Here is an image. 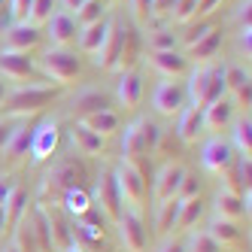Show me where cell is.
Returning <instances> with one entry per match:
<instances>
[{
  "instance_id": "cell-1",
  "label": "cell",
  "mask_w": 252,
  "mask_h": 252,
  "mask_svg": "<svg viewBox=\"0 0 252 252\" xmlns=\"http://www.w3.org/2000/svg\"><path fill=\"white\" fill-rule=\"evenodd\" d=\"M88 170L79 164L76 158H61L52 164V170L40 179V189H37V204L49 207V204H61V197L67 189H76L85 183Z\"/></svg>"
},
{
  "instance_id": "cell-2",
  "label": "cell",
  "mask_w": 252,
  "mask_h": 252,
  "mask_svg": "<svg viewBox=\"0 0 252 252\" xmlns=\"http://www.w3.org/2000/svg\"><path fill=\"white\" fill-rule=\"evenodd\" d=\"M225 94L228 92H225V67L222 64L204 61L194 70H189V88H186V97L191 100L189 106H194V110H207L213 100H219Z\"/></svg>"
},
{
  "instance_id": "cell-3",
  "label": "cell",
  "mask_w": 252,
  "mask_h": 252,
  "mask_svg": "<svg viewBox=\"0 0 252 252\" xmlns=\"http://www.w3.org/2000/svg\"><path fill=\"white\" fill-rule=\"evenodd\" d=\"M64 88L61 85H28V88H15V92H6L3 103H0V113L6 116H31V113H40L43 106H49L52 100L61 97Z\"/></svg>"
},
{
  "instance_id": "cell-4",
  "label": "cell",
  "mask_w": 252,
  "mask_h": 252,
  "mask_svg": "<svg viewBox=\"0 0 252 252\" xmlns=\"http://www.w3.org/2000/svg\"><path fill=\"white\" fill-rule=\"evenodd\" d=\"M37 73H43L46 79H52L55 85H70L79 73H82V61L76 52L70 49H46V55L37 64Z\"/></svg>"
},
{
  "instance_id": "cell-5",
  "label": "cell",
  "mask_w": 252,
  "mask_h": 252,
  "mask_svg": "<svg viewBox=\"0 0 252 252\" xmlns=\"http://www.w3.org/2000/svg\"><path fill=\"white\" fill-rule=\"evenodd\" d=\"M113 176H116V186H119V194H122V204L140 210L143 201H146V183L149 179L134 164H128V161H122L119 167H113Z\"/></svg>"
},
{
  "instance_id": "cell-6",
  "label": "cell",
  "mask_w": 252,
  "mask_h": 252,
  "mask_svg": "<svg viewBox=\"0 0 252 252\" xmlns=\"http://www.w3.org/2000/svg\"><path fill=\"white\" fill-rule=\"evenodd\" d=\"M58 140H61V128L55 119H40L37 125H33V134H31V164H43V161H49L52 155H55L58 149Z\"/></svg>"
},
{
  "instance_id": "cell-7",
  "label": "cell",
  "mask_w": 252,
  "mask_h": 252,
  "mask_svg": "<svg viewBox=\"0 0 252 252\" xmlns=\"http://www.w3.org/2000/svg\"><path fill=\"white\" fill-rule=\"evenodd\" d=\"M119 240L125 246V252H146L149 234H146V222H143V213L134 207H125V213L119 216Z\"/></svg>"
},
{
  "instance_id": "cell-8",
  "label": "cell",
  "mask_w": 252,
  "mask_h": 252,
  "mask_svg": "<svg viewBox=\"0 0 252 252\" xmlns=\"http://www.w3.org/2000/svg\"><path fill=\"white\" fill-rule=\"evenodd\" d=\"M92 201H97L100 213L106 216L110 222H119V216L125 213V204H122V194H119V186H116V176L113 170H103L97 186H94V197Z\"/></svg>"
},
{
  "instance_id": "cell-9",
  "label": "cell",
  "mask_w": 252,
  "mask_h": 252,
  "mask_svg": "<svg viewBox=\"0 0 252 252\" xmlns=\"http://www.w3.org/2000/svg\"><path fill=\"white\" fill-rule=\"evenodd\" d=\"M234 158H237V152H234V146L228 140L222 137H210L204 143V149H201V164L207 173H216V176H222L231 164H234Z\"/></svg>"
},
{
  "instance_id": "cell-10",
  "label": "cell",
  "mask_w": 252,
  "mask_h": 252,
  "mask_svg": "<svg viewBox=\"0 0 252 252\" xmlns=\"http://www.w3.org/2000/svg\"><path fill=\"white\" fill-rule=\"evenodd\" d=\"M76 33H79V25L70 12H61L55 9L46 22V37H49V49H67L70 43H76Z\"/></svg>"
},
{
  "instance_id": "cell-11",
  "label": "cell",
  "mask_w": 252,
  "mask_h": 252,
  "mask_svg": "<svg viewBox=\"0 0 252 252\" xmlns=\"http://www.w3.org/2000/svg\"><path fill=\"white\" fill-rule=\"evenodd\" d=\"M43 43V31L31 22H15L3 31V52H31Z\"/></svg>"
},
{
  "instance_id": "cell-12",
  "label": "cell",
  "mask_w": 252,
  "mask_h": 252,
  "mask_svg": "<svg viewBox=\"0 0 252 252\" xmlns=\"http://www.w3.org/2000/svg\"><path fill=\"white\" fill-rule=\"evenodd\" d=\"M0 76L22 82L37 76V61L31 58V52H3L0 49Z\"/></svg>"
},
{
  "instance_id": "cell-13",
  "label": "cell",
  "mask_w": 252,
  "mask_h": 252,
  "mask_svg": "<svg viewBox=\"0 0 252 252\" xmlns=\"http://www.w3.org/2000/svg\"><path fill=\"white\" fill-rule=\"evenodd\" d=\"M186 173H189V170H186L183 164L167 161V164L155 173V183H152V197H155V204H158V201H170V197H176Z\"/></svg>"
},
{
  "instance_id": "cell-14",
  "label": "cell",
  "mask_w": 252,
  "mask_h": 252,
  "mask_svg": "<svg viewBox=\"0 0 252 252\" xmlns=\"http://www.w3.org/2000/svg\"><path fill=\"white\" fill-rule=\"evenodd\" d=\"M152 106H155L158 116H176L186 106V88L179 82H173V79L158 82L155 94H152Z\"/></svg>"
},
{
  "instance_id": "cell-15",
  "label": "cell",
  "mask_w": 252,
  "mask_h": 252,
  "mask_svg": "<svg viewBox=\"0 0 252 252\" xmlns=\"http://www.w3.org/2000/svg\"><path fill=\"white\" fill-rule=\"evenodd\" d=\"M234 113H237V103H234L231 94L213 100L207 110H201V116H204V131H225V128H231Z\"/></svg>"
},
{
  "instance_id": "cell-16",
  "label": "cell",
  "mask_w": 252,
  "mask_h": 252,
  "mask_svg": "<svg viewBox=\"0 0 252 252\" xmlns=\"http://www.w3.org/2000/svg\"><path fill=\"white\" fill-rule=\"evenodd\" d=\"M149 67L158 70L164 79H176V76H183L189 73V58L183 55V52H176V49H167V52H149Z\"/></svg>"
},
{
  "instance_id": "cell-17",
  "label": "cell",
  "mask_w": 252,
  "mask_h": 252,
  "mask_svg": "<svg viewBox=\"0 0 252 252\" xmlns=\"http://www.w3.org/2000/svg\"><path fill=\"white\" fill-rule=\"evenodd\" d=\"M249 201H252V191L234 194V191H228V189H219L213 207H216V216H219V219L237 222V219H243V216H249Z\"/></svg>"
},
{
  "instance_id": "cell-18",
  "label": "cell",
  "mask_w": 252,
  "mask_h": 252,
  "mask_svg": "<svg viewBox=\"0 0 252 252\" xmlns=\"http://www.w3.org/2000/svg\"><path fill=\"white\" fill-rule=\"evenodd\" d=\"M116 25V19L113 15H106V19H100V22H94V25H85V28H79V33H76V43H79V52L82 55H97V49L103 46V40H106V33H110V28Z\"/></svg>"
},
{
  "instance_id": "cell-19",
  "label": "cell",
  "mask_w": 252,
  "mask_h": 252,
  "mask_svg": "<svg viewBox=\"0 0 252 252\" xmlns=\"http://www.w3.org/2000/svg\"><path fill=\"white\" fill-rule=\"evenodd\" d=\"M122 37H125V28L113 25L110 33H106V40H103V46L97 49V55L92 58L94 67L110 70V73H113V70H119V61H122Z\"/></svg>"
},
{
  "instance_id": "cell-20",
  "label": "cell",
  "mask_w": 252,
  "mask_h": 252,
  "mask_svg": "<svg viewBox=\"0 0 252 252\" xmlns=\"http://www.w3.org/2000/svg\"><path fill=\"white\" fill-rule=\"evenodd\" d=\"M140 97H143V73L137 67L122 70L119 85H116V100L125 110H134V106H140Z\"/></svg>"
},
{
  "instance_id": "cell-21",
  "label": "cell",
  "mask_w": 252,
  "mask_h": 252,
  "mask_svg": "<svg viewBox=\"0 0 252 252\" xmlns=\"http://www.w3.org/2000/svg\"><path fill=\"white\" fill-rule=\"evenodd\" d=\"M31 134H33V125L28 122V116H22L19 122H12V131H9V140H6L3 158L6 161H19L22 155H28V149H31Z\"/></svg>"
},
{
  "instance_id": "cell-22",
  "label": "cell",
  "mask_w": 252,
  "mask_h": 252,
  "mask_svg": "<svg viewBox=\"0 0 252 252\" xmlns=\"http://www.w3.org/2000/svg\"><path fill=\"white\" fill-rule=\"evenodd\" d=\"M252 79H249V70L237 67V64H231L225 67V92L234 94V103L237 106H246V113H249V97H252Z\"/></svg>"
},
{
  "instance_id": "cell-23",
  "label": "cell",
  "mask_w": 252,
  "mask_h": 252,
  "mask_svg": "<svg viewBox=\"0 0 252 252\" xmlns=\"http://www.w3.org/2000/svg\"><path fill=\"white\" fill-rule=\"evenodd\" d=\"M201 134H204V116H201V110H194V106H183V110L176 113V137L183 140V143H194Z\"/></svg>"
},
{
  "instance_id": "cell-24",
  "label": "cell",
  "mask_w": 252,
  "mask_h": 252,
  "mask_svg": "<svg viewBox=\"0 0 252 252\" xmlns=\"http://www.w3.org/2000/svg\"><path fill=\"white\" fill-rule=\"evenodd\" d=\"M70 143L76 146L79 155H97V152H103V137L94 134L92 128H85L82 122L70 125Z\"/></svg>"
},
{
  "instance_id": "cell-25",
  "label": "cell",
  "mask_w": 252,
  "mask_h": 252,
  "mask_svg": "<svg viewBox=\"0 0 252 252\" xmlns=\"http://www.w3.org/2000/svg\"><path fill=\"white\" fill-rule=\"evenodd\" d=\"M61 210L70 216V219H82L88 210H94V201H92V194H88L85 186H76V189H67V191H64Z\"/></svg>"
},
{
  "instance_id": "cell-26",
  "label": "cell",
  "mask_w": 252,
  "mask_h": 252,
  "mask_svg": "<svg viewBox=\"0 0 252 252\" xmlns=\"http://www.w3.org/2000/svg\"><path fill=\"white\" fill-rule=\"evenodd\" d=\"M28 210H31V194H28V189L15 186V189H12V194L6 197V204H3V213H6V228L12 231V228H15V225H19L25 216H28Z\"/></svg>"
},
{
  "instance_id": "cell-27",
  "label": "cell",
  "mask_w": 252,
  "mask_h": 252,
  "mask_svg": "<svg viewBox=\"0 0 252 252\" xmlns=\"http://www.w3.org/2000/svg\"><path fill=\"white\" fill-rule=\"evenodd\" d=\"M219 49H222V31H219V28H210L201 40H194V43L189 46V55H191L197 64H204V61H213Z\"/></svg>"
},
{
  "instance_id": "cell-28",
  "label": "cell",
  "mask_w": 252,
  "mask_h": 252,
  "mask_svg": "<svg viewBox=\"0 0 252 252\" xmlns=\"http://www.w3.org/2000/svg\"><path fill=\"white\" fill-rule=\"evenodd\" d=\"M76 122H82L85 128H92V131H94V134H100L103 140L110 137V134H116V131L122 128V119H119L113 110H100V113H92V116L76 119Z\"/></svg>"
},
{
  "instance_id": "cell-29",
  "label": "cell",
  "mask_w": 252,
  "mask_h": 252,
  "mask_svg": "<svg viewBox=\"0 0 252 252\" xmlns=\"http://www.w3.org/2000/svg\"><path fill=\"white\" fill-rule=\"evenodd\" d=\"M73 106H76V116L85 119V116H92V113L110 110V97H106L100 88H85V92L73 100Z\"/></svg>"
},
{
  "instance_id": "cell-30",
  "label": "cell",
  "mask_w": 252,
  "mask_h": 252,
  "mask_svg": "<svg viewBox=\"0 0 252 252\" xmlns=\"http://www.w3.org/2000/svg\"><path fill=\"white\" fill-rule=\"evenodd\" d=\"M201 216H204V201H201V197H189V201L179 197V213H176L173 231H191Z\"/></svg>"
},
{
  "instance_id": "cell-31",
  "label": "cell",
  "mask_w": 252,
  "mask_h": 252,
  "mask_svg": "<svg viewBox=\"0 0 252 252\" xmlns=\"http://www.w3.org/2000/svg\"><path fill=\"white\" fill-rule=\"evenodd\" d=\"M231 137H234L231 140L234 152L237 155H252V119H249V113L231 122Z\"/></svg>"
},
{
  "instance_id": "cell-32",
  "label": "cell",
  "mask_w": 252,
  "mask_h": 252,
  "mask_svg": "<svg viewBox=\"0 0 252 252\" xmlns=\"http://www.w3.org/2000/svg\"><path fill=\"white\" fill-rule=\"evenodd\" d=\"M207 234H210V237L219 243L222 249L240 240V228H237V222H231V219H219V216H213V219H210Z\"/></svg>"
},
{
  "instance_id": "cell-33",
  "label": "cell",
  "mask_w": 252,
  "mask_h": 252,
  "mask_svg": "<svg viewBox=\"0 0 252 252\" xmlns=\"http://www.w3.org/2000/svg\"><path fill=\"white\" fill-rule=\"evenodd\" d=\"M176 213H179V197L158 201V204H155V231H158V234H170L173 225H176Z\"/></svg>"
},
{
  "instance_id": "cell-34",
  "label": "cell",
  "mask_w": 252,
  "mask_h": 252,
  "mask_svg": "<svg viewBox=\"0 0 252 252\" xmlns=\"http://www.w3.org/2000/svg\"><path fill=\"white\" fill-rule=\"evenodd\" d=\"M140 58V31L137 28H125V37H122V61L119 70H131Z\"/></svg>"
},
{
  "instance_id": "cell-35",
  "label": "cell",
  "mask_w": 252,
  "mask_h": 252,
  "mask_svg": "<svg viewBox=\"0 0 252 252\" xmlns=\"http://www.w3.org/2000/svg\"><path fill=\"white\" fill-rule=\"evenodd\" d=\"M12 246L19 252H40V243H37V234H33V225L31 219L25 216V219L12 228Z\"/></svg>"
},
{
  "instance_id": "cell-36",
  "label": "cell",
  "mask_w": 252,
  "mask_h": 252,
  "mask_svg": "<svg viewBox=\"0 0 252 252\" xmlns=\"http://www.w3.org/2000/svg\"><path fill=\"white\" fill-rule=\"evenodd\" d=\"M176 43H179V37L173 33V28H164V25L149 28V37H146L149 52H167V49H176Z\"/></svg>"
},
{
  "instance_id": "cell-37",
  "label": "cell",
  "mask_w": 252,
  "mask_h": 252,
  "mask_svg": "<svg viewBox=\"0 0 252 252\" xmlns=\"http://www.w3.org/2000/svg\"><path fill=\"white\" fill-rule=\"evenodd\" d=\"M73 19H76V25H79V28H85V25H94V22L106 19V3H103V0H85V3H82V9L73 15Z\"/></svg>"
},
{
  "instance_id": "cell-38",
  "label": "cell",
  "mask_w": 252,
  "mask_h": 252,
  "mask_svg": "<svg viewBox=\"0 0 252 252\" xmlns=\"http://www.w3.org/2000/svg\"><path fill=\"white\" fill-rule=\"evenodd\" d=\"M194 19H201V12H197V0H176L173 9H170V22L191 25Z\"/></svg>"
},
{
  "instance_id": "cell-39",
  "label": "cell",
  "mask_w": 252,
  "mask_h": 252,
  "mask_svg": "<svg viewBox=\"0 0 252 252\" xmlns=\"http://www.w3.org/2000/svg\"><path fill=\"white\" fill-rule=\"evenodd\" d=\"M186 249L189 252H222V246L216 243L207 231H191L189 240H186Z\"/></svg>"
},
{
  "instance_id": "cell-40",
  "label": "cell",
  "mask_w": 252,
  "mask_h": 252,
  "mask_svg": "<svg viewBox=\"0 0 252 252\" xmlns=\"http://www.w3.org/2000/svg\"><path fill=\"white\" fill-rule=\"evenodd\" d=\"M128 9H131V19L134 25L146 28L152 22V9H155V0H128Z\"/></svg>"
},
{
  "instance_id": "cell-41",
  "label": "cell",
  "mask_w": 252,
  "mask_h": 252,
  "mask_svg": "<svg viewBox=\"0 0 252 252\" xmlns=\"http://www.w3.org/2000/svg\"><path fill=\"white\" fill-rule=\"evenodd\" d=\"M55 0H33V6H31V12H28V22L31 25H37V28H43L46 22H49V15L55 12Z\"/></svg>"
},
{
  "instance_id": "cell-42",
  "label": "cell",
  "mask_w": 252,
  "mask_h": 252,
  "mask_svg": "<svg viewBox=\"0 0 252 252\" xmlns=\"http://www.w3.org/2000/svg\"><path fill=\"white\" fill-rule=\"evenodd\" d=\"M161 131L155 122H149V119H143V146H146V155H152V152H158V143H161Z\"/></svg>"
},
{
  "instance_id": "cell-43",
  "label": "cell",
  "mask_w": 252,
  "mask_h": 252,
  "mask_svg": "<svg viewBox=\"0 0 252 252\" xmlns=\"http://www.w3.org/2000/svg\"><path fill=\"white\" fill-rule=\"evenodd\" d=\"M176 197H183V201H189V197H201V179H197L194 173H186Z\"/></svg>"
},
{
  "instance_id": "cell-44",
  "label": "cell",
  "mask_w": 252,
  "mask_h": 252,
  "mask_svg": "<svg viewBox=\"0 0 252 252\" xmlns=\"http://www.w3.org/2000/svg\"><path fill=\"white\" fill-rule=\"evenodd\" d=\"M33 6V0H9V25L28 22V12Z\"/></svg>"
},
{
  "instance_id": "cell-45",
  "label": "cell",
  "mask_w": 252,
  "mask_h": 252,
  "mask_svg": "<svg viewBox=\"0 0 252 252\" xmlns=\"http://www.w3.org/2000/svg\"><path fill=\"white\" fill-rule=\"evenodd\" d=\"M237 46H240V52H246V58H249V52H252V25H240Z\"/></svg>"
},
{
  "instance_id": "cell-46",
  "label": "cell",
  "mask_w": 252,
  "mask_h": 252,
  "mask_svg": "<svg viewBox=\"0 0 252 252\" xmlns=\"http://www.w3.org/2000/svg\"><path fill=\"white\" fill-rule=\"evenodd\" d=\"M15 186H19V183H15L9 173H0V204H6V197L12 194V189H15Z\"/></svg>"
},
{
  "instance_id": "cell-47",
  "label": "cell",
  "mask_w": 252,
  "mask_h": 252,
  "mask_svg": "<svg viewBox=\"0 0 252 252\" xmlns=\"http://www.w3.org/2000/svg\"><path fill=\"white\" fill-rule=\"evenodd\" d=\"M176 0H155V9H152V19H164V15H170Z\"/></svg>"
},
{
  "instance_id": "cell-48",
  "label": "cell",
  "mask_w": 252,
  "mask_h": 252,
  "mask_svg": "<svg viewBox=\"0 0 252 252\" xmlns=\"http://www.w3.org/2000/svg\"><path fill=\"white\" fill-rule=\"evenodd\" d=\"M158 252H189V249H186V240H173V237H167L164 243L158 246Z\"/></svg>"
},
{
  "instance_id": "cell-49",
  "label": "cell",
  "mask_w": 252,
  "mask_h": 252,
  "mask_svg": "<svg viewBox=\"0 0 252 252\" xmlns=\"http://www.w3.org/2000/svg\"><path fill=\"white\" fill-rule=\"evenodd\" d=\"M55 3L61 6V12H70V15H76V12L82 9V3H85V0H55Z\"/></svg>"
},
{
  "instance_id": "cell-50",
  "label": "cell",
  "mask_w": 252,
  "mask_h": 252,
  "mask_svg": "<svg viewBox=\"0 0 252 252\" xmlns=\"http://www.w3.org/2000/svg\"><path fill=\"white\" fill-rule=\"evenodd\" d=\"M210 28H213V25H201V28H191V31H189V37H183V43H186V46H191L194 40H201V37H204V33H207Z\"/></svg>"
},
{
  "instance_id": "cell-51",
  "label": "cell",
  "mask_w": 252,
  "mask_h": 252,
  "mask_svg": "<svg viewBox=\"0 0 252 252\" xmlns=\"http://www.w3.org/2000/svg\"><path fill=\"white\" fill-rule=\"evenodd\" d=\"M9 131H12V122H6V119H0V155H3V149H6V140H9Z\"/></svg>"
},
{
  "instance_id": "cell-52",
  "label": "cell",
  "mask_w": 252,
  "mask_h": 252,
  "mask_svg": "<svg viewBox=\"0 0 252 252\" xmlns=\"http://www.w3.org/2000/svg\"><path fill=\"white\" fill-rule=\"evenodd\" d=\"M249 9H252V0H240V6H237V22L240 25H249Z\"/></svg>"
},
{
  "instance_id": "cell-53",
  "label": "cell",
  "mask_w": 252,
  "mask_h": 252,
  "mask_svg": "<svg viewBox=\"0 0 252 252\" xmlns=\"http://www.w3.org/2000/svg\"><path fill=\"white\" fill-rule=\"evenodd\" d=\"M9 25V0H0V28Z\"/></svg>"
},
{
  "instance_id": "cell-54",
  "label": "cell",
  "mask_w": 252,
  "mask_h": 252,
  "mask_svg": "<svg viewBox=\"0 0 252 252\" xmlns=\"http://www.w3.org/2000/svg\"><path fill=\"white\" fill-rule=\"evenodd\" d=\"M6 213H3V204H0V240H3V234H6Z\"/></svg>"
},
{
  "instance_id": "cell-55",
  "label": "cell",
  "mask_w": 252,
  "mask_h": 252,
  "mask_svg": "<svg viewBox=\"0 0 252 252\" xmlns=\"http://www.w3.org/2000/svg\"><path fill=\"white\" fill-rule=\"evenodd\" d=\"M61 252H88V249H82V246H79V243H76V240H73V243H70V246H67V249H61Z\"/></svg>"
},
{
  "instance_id": "cell-56",
  "label": "cell",
  "mask_w": 252,
  "mask_h": 252,
  "mask_svg": "<svg viewBox=\"0 0 252 252\" xmlns=\"http://www.w3.org/2000/svg\"><path fill=\"white\" fill-rule=\"evenodd\" d=\"M6 92H9V88H6V82H3V76H0V103H3V97H6Z\"/></svg>"
},
{
  "instance_id": "cell-57",
  "label": "cell",
  "mask_w": 252,
  "mask_h": 252,
  "mask_svg": "<svg viewBox=\"0 0 252 252\" xmlns=\"http://www.w3.org/2000/svg\"><path fill=\"white\" fill-rule=\"evenodd\" d=\"M0 252H19V249H15V246H12V243H6V246H3V249H0Z\"/></svg>"
}]
</instances>
